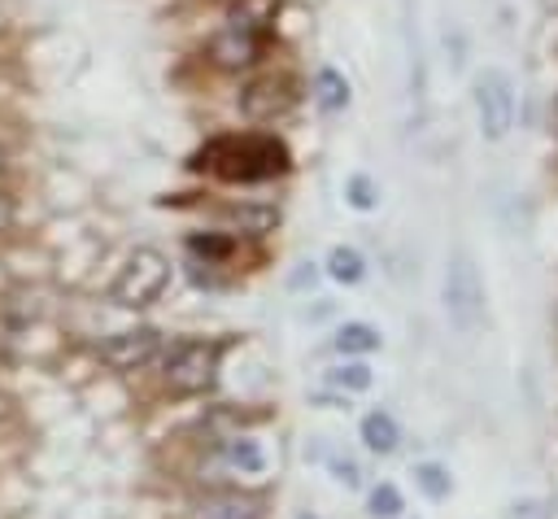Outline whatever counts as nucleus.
Returning <instances> with one entry per match:
<instances>
[{
  "instance_id": "1",
  "label": "nucleus",
  "mask_w": 558,
  "mask_h": 519,
  "mask_svg": "<svg viewBox=\"0 0 558 519\" xmlns=\"http://www.w3.org/2000/svg\"><path fill=\"white\" fill-rule=\"evenodd\" d=\"M196 170H209L214 179L227 183H266L292 170V153L279 135L266 131H244V135H214L196 157Z\"/></svg>"
},
{
  "instance_id": "2",
  "label": "nucleus",
  "mask_w": 558,
  "mask_h": 519,
  "mask_svg": "<svg viewBox=\"0 0 558 519\" xmlns=\"http://www.w3.org/2000/svg\"><path fill=\"white\" fill-rule=\"evenodd\" d=\"M166 283H170V257L161 249H135L126 266L113 275L109 301L122 310H144L166 292Z\"/></svg>"
},
{
  "instance_id": "3",
  "label": "nucleus",
  "mask_w": 558,
  "mask_h": 519,
  "mask_svg": "<svg viewBox=\"0 0 558 519\" xmlns=\"http://www.w3.org/2000/svg\"><path fill=\"white\" fill-rule=\"evenodd\" d=\"M218 362H222V340H179L170 353H166V384L170 393H205L214 388L218 379Z\"/></svg>"
},
{
  "instance_id": "4",
  "label": "nucleus",
  "mask_w": 558,
  "mask_h": 519,
  "mask_svg": "<svg viewBox=\"0 0 558 519\" xmlns=\"http://www.w3.org/2000/svg\"><path fill=\"white\" fill-rule=\"evenodd\" d=\"M475 118L484 140H501L514 126V83L506 70H480L475 74Z\"/></svg>"
},
{
  "instance_id": "5",
  "label": "nucleus",
  "mask_w": 558,
  "mask_h": 519,
  "mask_svg": "<svg viewBox=\"0 0 558 519\" xmlns=\"http://www.w3.org/2000/svg\"><path fill=\"white\" fill-rule=\"evenodd\" d=\"M445 310L458 327H475L484 314V283H480V270L466 253H458L445 270Z\"/></svg>"
},
{
  "instance_id": "6",
  "label": "nucleus",
  "mask_w": 558,
  "mask_h": 519,
  "mask_svg": "<svg viewBox=\"0 0 558 519\" xmlns=\"http://www.w3.org/2000/svg\"><path fill=\"white\" fill-rule=\"evenodd\" d=\"M296 105V83L288 74H257L240 87V113L248 122H275Z\"/></svg>"
},
{
  "instance_id": "7",
  "label": "nucleus",
  "mask_w": 558,
  "mask_h": 519,
  "mask_svg": "<svg viewBox=\"0 0 558 519\" xmlns=\"http://www.w3.org/2000/svg\"><path fill=\"white\" fill-rule=\"evenodd\" d=\"M161 349V331L157 327H126L118 336H109L100 345V358L113 366V371H135L144 362H153Z\"/></svg>"
},
{
  "instance_id": "8",
  "label": "nucleus",
  "mask_w": 558,
  "mask_h": 519,
  "mask_svg": "<svg viewBox=\"0 0 558 519\" xmlns=\"http://www.w3.org/2000/svg\"><path fill=\"white\" fill-rule=\"evenodd\" d=\"M266 35H248V31H231L222 26L214 39H209V61L218 70H253L262 57H266Z\"/></svg>"
},
{
  "instance_id": "9",
  "label": "nucleus",
  "mask_w": 558,
  "mask_h": 519,
  "mask_svg": "<svg viewBox=\"0 0 558 519\" xmlns=\"http://www.w3.org/2000/svg\"><path fill=\"white\" fill-rule=\"evenodd\" d=\"M283 13V0H227V26L248 35H275V22Z\"/></svg>"
},
{
  "instance_id": "10",
  "label": "nucleus",
  "mask_w": 558,
  "mask_h": 519,
  "mask_svg": "<svg viewBox=\"0 0 558 519\" xmlns=\"http://www.w3.org/2000/svg\"><path fill=\"white\" fill-rule=\"evenodd\" d=\"M349 79L336 70V65H323L318 74H314V105L323 109V113H340V109H349Z\"/></svg>"
},
{
  "instance_id": "11",
  "label": "nucleus",
  "mask_w": 558,
  "mask_h": 519,
  "mask_svg": "<svg viewBox=\"0 0 558 519\" xmlns=\"http://www.w3.org/2000/svg\"><path fill=\"white\" fill-rule=\"evenodd\" d=\"M362 440H366V449H375V454H392L397 440H401V427H397V419H392L388 410H371V414L362 419Z\"/></svg>"
},
{
  "instance_id": "12",
  "label": "nucleus",
  "mask_w": 558,
  "mask_h": 519,
  "mask_svg": "<svg viewBox=\"0 0 558 519\" xmlns=\"http://www.w3.org/2000/svg\"><path fill=\"white\" fill-rule=\"evenodd\" d=\"M327 275H331L336 283H357V279L366 275V262H362V253H357V249L336 244V249L327 253Z\"/></svg>"
},
{
  "instance_id": "13",
  "label": "nucleus",
  "mask_w": 558,
  "mask_h": 519,
  "mask_svg": "<svg viewBox=\"0 0 558 519\" xmlns=\"http://www.w3.org/2000/svg\"><path fill=\"white\" fill-rule=\"evenodd\" d=\"M384 345V336L371 327V323H344L340 331H336V349L340 353H375Z\"/></svg>"
},
{
  "instance_id": "14",
  "label": "nucleus",
  "mask_w": 558,
  "mask_h": 519,
  "mask_svg": "<svg viewBox=\"0 0 558 519\" xmlns=\"http://www.w3.org/2000/svg\"><path fill=\"white\" fill-rule=\"evenodd\" d=\"M275 218H279V214H275L270 205H235V209H227V222H231L235 231H248V236L270 231Z\"/></svg>"
},
{
  "instance_id": "15",
  "label": "nucleus",
  "mask_w": 558,
  "mask_h": 519,
  "mask_svg": "<svg viewBox=\"0 0 558 519\" xmlns=\"http://www.w3.org/2000/svg\"><path fill=\"white\" fill-rule=\"evenodd\" d=\"M222 458H227L231 467H240V471H248V475H257V471L266 467V458H262V449H257L253 440H244V436H227V440H222Z\"/></svg>"
},
{
  "instance_id": "16",
  "label": "nucleus",
  "mask_w": 558,
  "mask_h": 519,
  "mask_svg": "<svg viewBox=\"0 0 558 519\" xmlns=\"http://www.w3.org/2000/svg\"><path fill=\"white\" fill-rule=\"evenodd\" d=\"M414 484H418L423 497H432V502L449 497V488H453V480H449V471H445L440 462H418V467H414Z\"/></svg>"
},
{
  "instance_id": "17",
  "label": "nucleus",
  "mask_w": 558,
  "mask_h": 519,
  "mask_svg": "<svg viewBox=\"0 0 558 519\" xmlns=\"http://www.w3.org/2000/svg\"><path fill=\"white\" fill-rule=\"evenodd\" d=\"M201 519H257V506L248 497H218L201 506Z\"/></svg>"
},
{
  "instance_id": "18",
  "label": "nucleus",
  "mask_w": 558,
  "mask_h": 519,
  "mask_svg": "<svg viewBox=\"0 0 558 519\" xmlns=\"http://www.w3.org/2000/svg\"><path fill=\"white\" fill-rule=\"evenodd\" d=\"M371 366L366 362H344V366H336L331 375H327V384L331 388H344V393H362V388H371Z\"/></svg>"
},
{
  "instance_id": "19",
  "label": "nucleus",
  "mask_w": 558,
  "mask_h": 519,
  "mask_svg": "<svg viewBox=\"0 0 558 519\" xmlns=\"http://www.w3.org/2000/svg\"><path fill=\"white\" fill-rule=\"evenodd\" d=\"M344 196H349V205H353V209H375V205H379V188H375V179H371V174H349Z\"/></svg>"
},
{
  "instance_id": "20",
  "label": "nucleus",
  "mask_w": 558,
  "mask_h": 519,
  "mask_svg": "<svg viewBox=\"0 0 558 519\" xmlns=\"http://www.w3.org/2000/svg\"><path fill=\"white\" fill-rule=\"evenodd\" d=\"M371 515H375V519H397V515H401V488L388 484V480L375 484V488H371Z\"/></svg>"
},
{
  "instance_id": "21",
  "label": "nucleus",
  "mask_w": 558,
  "mask_h": 519,
  "mask_svg": "<svg viewBox=\"0 0 558 519\" xmlns=\"http://www.w3.org/2000/svg\"><path fill=\"white\" fill-rule=\"evenodd\" d=\"M17 222V201H13V192L0 183V231H9Z\"/></svg>"
},
{
  "instance_id": "22",
  "label": "nucleus",
  "mask_w": 558,
  "mask_h": 519,
  "mask_svg": "<svg viewBox=\"0 0 558 519\" xmlns=\"http://www.w3.org/2000/svg\"><path fill=\"white\" fill-rule=\"evenodd\" d=\"M192 249H196V253H214V257H222V253L231 249V240H218V236H192Z\"/></svg>"
},
{
  "instance_id": "23",
  "label": "nucleus",
  "mask_w": 558,
  "mask_h": 519,
  "mask_svg": "<svg viewBox=\"0 0 558 519\" xmlns=\"http://www.w3.org/2000/svg\"><path fill=\"white\" fill-rule=\"evenodd\" d=\"M336 480H340V484H349V488H353V484H357V467H353V462H349V458H344V462H336Z\"/></svg>"
},
{
  "instance_id": "24",
  "label": "nucleus",
  "mask_w": 558,
  "mask_h": 519,
  "mask_svg": "<svg viewBox=\"0 0 558 519\" xmlns=\"http://www.w3.org/2000/svg\"><path fill=\"white\" fill-rule=\"evenodd\" d=\"M301 519H314V515H301Z\"/></svg>"
},
{
  "instance_id": "25",
  "label": "nucleus",
  "mask_w": 558,
  "mask_h": 519,
  "mask_svg": "<svg viewBox=\"0 0 558 519\" xmlns=\"http://www.w3.org/2000/svg\"><path fill=\"white\" fill-rule=\"evenodd\" d=\"M0 22H4V13H0Z\"/></svg>"
}]
</instances>
